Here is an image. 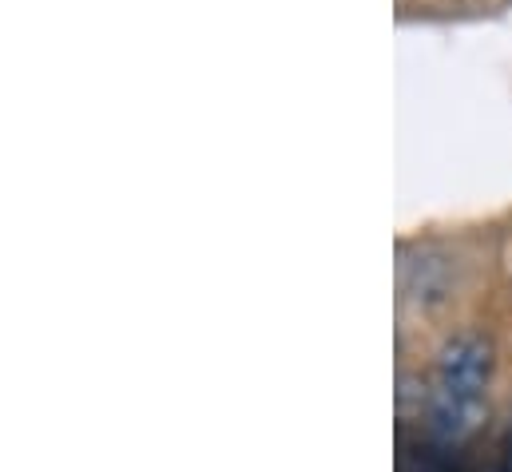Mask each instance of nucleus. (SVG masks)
Returning a JSON list of instances; mask_svg holds the SVG:
<instances>
[{
    "label": "nucleus",
    "instance_id": "4",
    "mask_svg": "<svg viewBox=\"0 0 512 472\" xmlns=\"http://www.w3.org/2000/svg\"><path fill=\"white\" fill-rule=\"evenodd\" d=\"M505 472H512V453L505 457Z\"/></svg>",
    "mask_w": 512,
    "mask_h": 472
},
{
    "label": "nucleus",
    "instance_id": "5",
    "mask_svg": "<svg viewBox=\"0 0 512 472\" xmlns=\"http://www.w3.org/2000/svg\"><path fill=\"white\" fill-rule=\"evenodd\" d=\"M509 441H512V425H509Z\"/></svg>",
    "mask_w": 512,
    "mask_h": 472
},
{
    "label": "nucleus",
    "instance_id": "2",
    "mask_svg": "<svg viewBox=\"0 0 512 472\" xmlns=\"http://www.w3.org/2000/svg\"><path fill=\"white\" fill-rule=\"evenodd\" d=\"M425 421H429V433L437 437V445L453 449V445H465L469 437H477L489 421V405L481 393H453V389H433L429 401H425Z\"/></svg>",
    "mask_w": 512,
    "mask_h": 472
},
{
    "label": "nucleus",
    "instance_id": "3",
    "mask_svg": "<svg viewBox=\"0 0 512 472\" xmlns=\"http://www.w3.org/2000/svg\"><path fill=\"white\" fill-rule=\"evenodd\" d=\"M401 286L413 302L437 306L453 290V262L441 250H417L413 258L401 262Z\"/></svg>",
    "mask_w": 512,
    "mask_h": 472
},
{
    "label": "nucleus",
    "instance_id": "1",
    "mask_svg": "<svg viewBox=\"0 0 512 472\" xmlns=\"http://www.w3.org/2000/svg\"><path fill=\"white\" fill-rule=\"evenodd\" d=\"M497 365V350L481 334H457L437 354V385L453 393H485Z\"/></svg>",
    "mask_w": 512,
    "mask_h": 472
}]
</instances>
